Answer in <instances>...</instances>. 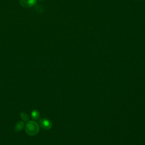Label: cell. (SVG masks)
I'll use <instances>...</instances> for the list:
<instances>
[{
	"instance_id": "6",
	"label": "cell",
	"mask_w": 145,
	"mask_h": 145,
	"mask_svg": "<svg viewBox=\"0 0 145 145\" xmlns=\"http://www.w3.org/2000/svg\"><path fill=\"white\" fill-rule=\"evenodd\" d=\"M39 1H43V0H39Z\"/></svg>"
},
{
	"instance_id": "1",
	"label": "cell",
	"mask_w": 145,
	"mask_h": 145,
	"mask_svg": "<svg viewBox=\"0 0 145 145\" xmlns=\"http://www.w3.org/2000/svg\"><path fill=\"white\" fill-rule=\"evenodd\" d=\"M38 131H39V126L36 123L30 121L27 124L26 132L29 135H35L38 133Z\"/></svg>"
},
{
	"instance_id": "2",
	"label": "cell",
	"mask_w": 145,
	"mask_h": 145,
	"mask_svg": "<svg viewBox=\"0 0 145 145\" xmlns=\"http://www.w3.org/2000/svg\"><path fill=\"white\" fill-rule=\"evenodd\" d=\"M19 4L23 8H29L36 5L37 0H19Z\"/></svg>"
},
{
	"instance_id": "4",
	"label": "cell",
	"mask_w": 145,
	"mask_h": 145,
	"mask_svg": "<svg viewBox=\"0 0 145 145\" xmlns=\"http://www.w3.org/2000/svg\"><path fill=\"white\" fill-rule=\"evenodd\" d=\"M32 116L33 118L36 119V118H38V117H39V113L37 111H34L32 113Z\"/></svg>"
},
{
	"instance_id": "3",
	"label": "cell",
	"mask_w": 145,
	"mask_h": 145,
	"mask_svg": "<svg viewBox=\"0 0 145 145\" xmlns=\"http://www.w3.org/2000/svg\"><path fill=\"white\" fill-rule=\"evenodd\" d=\"M35 9L36 10V11L39 13H42L43 12V9L41 6H40V5L36 6Z\"/></svg>"
},
{
	"instance_id": "5",
	"label": "cell",
	"mask_w": 145,
	"mask_h": 145,
	"mask_svg": "<svg viewBox=\"0 0 145 145\" xmlns=\"http://www.w3.org/2000/svg\"><path fill=\"white\" fill-rule=\"evenodd\" d=\"M22 117L23 119H24V120H25V121H27V120H28V116L26 115H23V116H22Z\"/></svg>"
}]
</instances>
